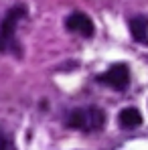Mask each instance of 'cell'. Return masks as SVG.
<instances>
[{"label":"cell","mask_w":148,"mask_h":150,"mask_svg":"<svg viewBox=\"0 0 148 150\" xmlns=\"http://www.w3.org/2000/svg\"><path fill=\"white\" fill-rule=\"evenodd\" d=\"M106 124V116L99 108H77L67 116V126L81 132H98Z\"/></svg>","instance_id":"1"},{"label":"cell","mask_w":148,"mask_h":150,"mask_svg":"<svg viewBox=\"0 0 148 150\" xmlns=\"http://www.w3.org/2000/svg\"><path fill=\"white\" fill-rule=\"evenodd\" d=\"M98 81L103 83V85H110V87L118 89V91H124L128 87V83H130V69L124 63H116L106 73L98 75Z\"/></svg>","instance_id":"2"},{"label":"cell","mask_w":148,"mask_h":150,"mask_svg":"<svg viewBox=\"0 0 148 150\" xmlns=\"http://www.w3.org/2000/svg\"><path fill=\"white\" fill-rule=\"evenodd\" d=\"M25 16V6H14V8H10L8 12H6V16L2 18V25H0V37L10 45L12 43V39H14V30H16V25H18V21Z\"/></svg>","instance_id":"3"},{"label":"cell","mask_w":148,"mask_h":150,"mask_svg":"<svg viewBox=\"0 0 148 150\" xmlns=\"http://www.w3.org/2000/svg\"><path fill=\"white\" fill-rule=\"evenodd\" d=\"M65 26H67V30L77 33V35H81V37H91V35H93V23H91V18H89L87 14H83V12H73V14H69L67 21H65Z\"/></svg>","instance_id":"4"},{"label":"cell","mask_w":148,"mask_h":150,"mask_svg":"<svg viewBox=\"0 0 148 150\" xmlns=\"http://www.w3.org/2000/svg\"><path fill=\"white\" fill-rule=\"evenodd\" d=\"M118 120H120V126H122V128L134 130V128H138V126L142 124V114H140L136 108H126V110L120 112Z\"/></svg>","instance_id":"5"},{"label":"cell","mask_w":148,"mask_h":150,"mask_svg":"<svg viewBox=\"0 0 148 150\" xmlns=\"http://www.w3.org/2000/svg\"><path fill=\"white\" fill-rule=\"evenodd\" d=\"M130 33L136 41L148 45V18L146 16H134L130 21Z\"/></svg>","instance_id":"6"},{"label":"cell","mask_w":148,"mask_h":150,"mask_svg":"<svg viewBox=\"0 0 148 150\" xmlns=\"http://www.w3.org/2000/svg\"><path fill=\"white\" fill-rule=\"evenodd\" d=\"M6 49H8V43H6V41L0 37V53H2V51H6Z\"/></svg>","instance_id":"7"}]
</instances>
